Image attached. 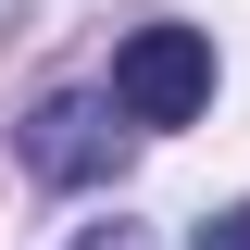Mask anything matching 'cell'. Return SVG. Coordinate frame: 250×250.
I'll list each match as a JSON object with an SVG mask.
<instances>
[{
    "label": "cell",
    "instance_id": "obj_3",
    "mask_svg": "<svg viewBox=\"0 0 250 250\" xmlns=\"http://www.w3.org/2000/svg\"><path fill=\"white\" fill-rule=\"evenodd\" d=\"M200 250H250V213H225V225H200Z\"/></svg>",
    "mask_w": 250,
    "mask_h": 250
},
{
    "label": "cell",
    "instance_id": "obj_4",
    "mask_svg": "<svg viewBox=\"0 0 250 250\" xmlns=\"http://www.w3.org/2000/svg\"><path fill=\"white\" fill-rule=\"evenodd\" d=\"M88 250H138V225H100V238H88Z\"/></svg>",
    "mask_w": 250,
    "mask_h": 250
},
{
    "label": "cell",
    "instance_id": "obj_1",
    "mask_svg": "<svg viewBox=\"0 0 250 250\" xmlns=\"http://www.w3.org/2000/svg\"><path fill=\"white\" fill-rule=\"evenodd\" d=\"M13 150H25L38 188H100L125 163V100L113 88H62V100H38V113L13 125Z\"/></svg>",
    "mask_w": 250,
    "mask_h": 250
},
{
    "label": "cell",
    "instance_id": "obj_2",
    "mask_svg": "<svg viewBox=\"0 0 250 250\" xmlns=\"http://www.w3.org/2000/svg\"><path fill=\"white\" fill-rule=\"evenodd\" d=\"M113 100H125V125H188L213 100V38L200 25H138L113 50Z\"/></svg>",
    "mask_w": 250,
    "mask_h": 250
}]
</instances>
